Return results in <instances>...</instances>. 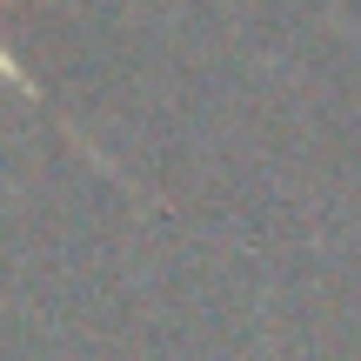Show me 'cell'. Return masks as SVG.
<instances>
[{"label":"cell","instance_id":"6da1fadb","mask_svg":"<svg viewBox=\"0 0 361 361\" xmlns=\"http://www.w3.org/2000/svg\"><path fill=\"white\" fill-rule=\"evenodd\" d=\"M0 80H7V87H20V94H27V101H40V87H34V74H27V67H20V61H13V54H7V47H0Z\"/></svg>","mask_w":361,"mask_h":361}]
</instances>
